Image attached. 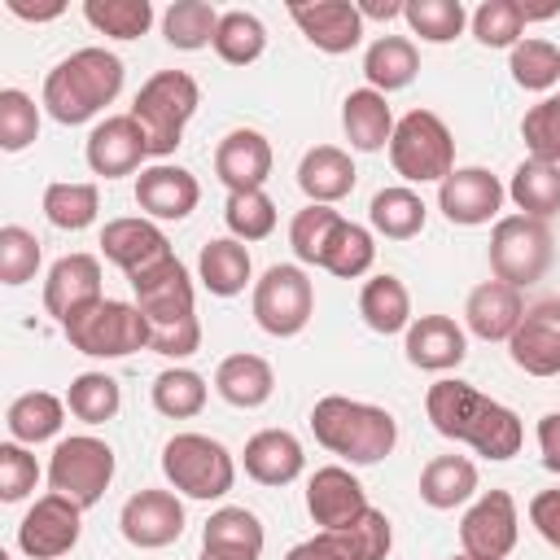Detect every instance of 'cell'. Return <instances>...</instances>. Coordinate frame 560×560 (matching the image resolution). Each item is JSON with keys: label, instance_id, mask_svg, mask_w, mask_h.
Masks as SVG:
<instances>
[{"label": "cell", "instance_id": "1", "mask_svg": "<svg viewBox=\"0 0 560 560\" xmlns=\"http://www.w3.org/2000/svg\"><path fill=\"white\" fill-rule=\"evenodd\" d=\"M424 411L442 438L468 442L486 459H512L525 442L521 416L486 394H477L468 381H438L424 394Z\"/></svg>", "mask_w": 560, "mask_h": 560}, {"label": "cell", "instance_id": "2", "mask_svg": "<svg viewBox=\"0 0 560 560\" xmlns=\"http://www.w3.org/2000/svg\"><path fill=\"white\" fill-rule=\"evenodd\" d=\"M118 92H122V61L105 48H79L48 70L44 109L57 122L74 127V122H88L92 114H101Z\"/></svg>", "mask_w": 560, "mask_h": 560}, {"label": "cell", "instance_id": "3", "mask_svg": "<svg viewBox=\"0 0 560 560\" xmlns=\"http://www.w3.org/2000/svg\"><path fill=\"white\" fill-rule=\"evenodd\" d=\"M311 429L324 451H332L350 464H381L398 442V424L385 407L354 402L341 394H328L311 407Z\"/></svg>", "mask_w": 560, "mask_h": 560}, {"label": "cell", "instance_id": "4", "mask_svg": "<svg viewBox=\"0 0 560 560\" xmlns=\"http://www.w3.org/2000/svg\"><path fill=\"white\" fill-rule=\"evenodd\" d=\"M197 79L188 70H158L153 79L140 83L136 101H131V118L140 122L144 140H149V158H166L175 153L188 118L197 114Z\"/></svg>", "mask_w": 560, "mask_h": 560}, {"label": "cell", "instance_id": "5", "mask_svg": "<svg viewBox=\"0 0 560 560\" xmlns=\"http://www.w3.org/2000/svg\"><path fill=\"white\" fill-rule=\"evenodd\" d=\"M61 332L79 354L92 359H127L136 350H149V319L140 315L136 302H118V298L88 302L61 324Z\"/></svg>", "mask_w": 560, "mask_h": 560}, {"label": "cell", "instance_id": "6", "mask_svg": "<svg viewBox=\"0 0 560 560\" xmlns=\"http://www.w3.org/2000/svg\"><path fill=\"white\" fill-rule=\"evenodd\" d=\"M389 162L407 184H442L455 171V140L451 127L433 109H411L394 122Z\"/></svg>", "mask_w": 560, "mask_h": 560}, {"label": "cell", "instance_id": "7", "mask_svg": "<svg viewBox=\"0 0 560 560\" xmlns=\"http://www.w3.org/2000/svg\"><path fill=\"white\" fill-rule=\"evenodd\" d=\"M162 472L188 499H223L236 481L232 451L206 433H175L162 446Z\"/></svg>", "mask_w": 560, "mask_h": 560}, {"label": "cell", "instance_id": "8", "mask_svg": "<svg viewBox=\"0 0 560 560\" xmlns=\"http://www.w3.org/2000/svg\"><path fill=\"white\" fill-rule=\"evenodd\" d=\"M551 267V228L529 214H508L490 232V271L494 280L525 289Z\"/></svg>", "mask_w": 560, "mask_h": 560}, {"label": "cell", "instance_id": "9", "mask_svg": "<svg viewBox=\"0 0 560 560\" xmlns=\"http://www.w3.org/2000/svg\"><path fill=\"white\" fill-rule=\"evenodd\" d=\"M114 481V451L109 442L92 438V433H74L61 438L52 459H48V486L66 499H74L79 508L101 503V494Z\"/></svg>", "mask_w": 560, "mask_h": 560}, {"label": "cell", "instance_id": "10", "mask_svg": "<svg viewBox=\"0 0 560 560\" xmlns=\"http://www.w3.org/2000/svg\"><path fill=\"white\" fill-rule=\"evenodd\" d=\"M315 311V284L302 267L276 262L254 284V319L271 337H298Z\"/></svg>", "mask_w": 560, "mask_h": 560}, {"label": "cell", "instance_id": "11", "mask_svg": "<svg viewBox=\"0 0 560 560\" xmlns=\"http://www.w3.org/2000/svg\"><path fill=\"white\" fill-rule=\"evenodd\" d=\"M131 280V293H136V306L140 315L149 319V332L158 328H175V324H188L197 319V306H192V280H188V267L171 254L136 276Z\"/></svg>", "mask_w": 560, "mask_h": 560}, {"label": "cell", "instance_id": "12", "mask_svg": "<svg viewBox=\"0 0 560 560\" xmlns=\"http://www.w3.org/2000/svg\"><path fill=\"white\" fill-rule=\"evenodd\" d=\"M79 529H83V508L57 490H48L44 499L31 503V512L22 516L18 525V547L31 556V560H57L66 551H74L79 542Z\"/></svg>", "mask_w": 560, "mask_h": 560}, {"label": "cell", "instance_id": "13", "mask_svg": "<svg viewBox=\"0 0 560 560\" xmlns=\"http://www.w3.org/2000/svg\"><path fill=\"white\" fill-rule=\"evenodd\" d=\"M516 499L508 490H486L459 521V547L477 560H503L516 547Z\"/></svg>", "mask_w": 560, "mask_h": 560}, {"label": "cell", "instance_id": "14", "mask_svg": "<svg viewBox=\"0 0 560 560\" xmlns=\"http://www.w3.org/2000/svg\"><path fill=\"white\" fill-rule=\"evenodd\" d=\"M508 188L499 184V175H490L486 166H455L442 184H438V210L459 223V228H477L490 223L503 206Z\"/></svg>", "mask_w": 560, "mask_h": 560}, {"label": "cell", "instance_id": "15", "mask_svg": "<svg viewBox=\"0 0 560 560\" xmlns=\"http://www.w3.org/2000/svg\"><path fill=\"white\" fill-rule=\"evenodd\" d=\"M118 529L140 551L171 547L184 534V503L171 490H136L118 512Z\"/></svg>", "mask_w": 560, "mask_h": 560}, {"label": "cell", "instance_id": "16", "mask_svg": "<svg viewBox=\"0 0 560 560\" xmlns=\"http://www.w3.org/2000/svg\"><path fill=\"white\" fill-rule=\"evenodd\" d=\"M512 363L529 376H556L560 372V298H542L525 306L516 332L508 337Z\"/></svg>", "mask_w": 560, "mask_h": 560}, {"label": "cell", "instance_id": "17", "mask_svg": "<svg viewBox=\"0 0 560 560\" xmlns=\"http://www.w3.org/2000/svg\"><path fill=\"white\" fill-rule=\"evenodd\" d=\"M368 490L359 486V477L341 464L315 468V477L306 481V512L319 529H346L350 521H359L368 512Z\"/></svg>", "mask_w": 560, "mask_h": 560}, {"label": "cell", "instance_id": "18", "mask_svg": "<svg viewBox=\"0 0 560 560\" xmlns=\"http://www.w3.org/2000/svg\"><path fill=\"white\" fill-rule=\"evenodd\" d=\"M83 153H88V166L101 179H118V175L140 171V162L149 158V140H144L140 122L131 114H109L105 122L92 127Z\"/></svg>", "mask_w": 560, "mask_h": 560}, {"label": "cell", "instance_id": "19", "mask_svg": "<svg viewBox=\"0 0 560 560\" xmlns=\"http://www.w3.org/2000/svg\"><path fill=\"white\" fill-rule=\"evenodd\" d=\"M201 201V184L184 171V166H171V162H158V166H144L136 175V206L149 214V219H188Z\"/></svg>", "mask_w": 560, "mask_h": 560}, {"label": "cell", "instance_id": "20", "mask_svg": "<svg viewBox=\"0 0 560 560\" xmlns=\"http://www.w3.org/2000/svg\"><path fill=\"white\" fill-rule=\"evenodd\" d=\"M105 298L101 293V258L96 254H66L52 262L48 280H44V311L52 319H70L74 311H83L88 302Z\"/></svg>", "mask_w": 560, "mask_h": 560}, {"label": "cell", "instance_id": "21", "mask_svg": "<svg viewBox=\"0 0 560 560\" xmlns=\"http://www.w3.org/2000/svg\"><path fill=\"white\" fill-rule=\"evenodd\" d=\"M289 18L319 52H350L363 39V13L350 0H315V4H289Z\"/></svg>", "mask_w": 560, "mask_h": 560}, {"label": "cell", "instance_id": "22", "mask_svg": "<svg viewBox=\"0 0 560 560\" xmlns=\"http://www.w3.org/2000/svg\"><path fill=\"white\" fill-rule=\"evenodd\" d=\"M214 175L228 184V192H249V188H262L267 175H271V144L262 131H249V127H236L219 140L214 149Z\"/></svg>", "mask_w": 560, "mask_h": 560}, {"label": "cell", "instance_id": "23", "mask_svg": "<svg viewBox=\"0 0 560 560\" xmlns=\"http://www.w3.org/2000/svg\"><path fill=\"white\" fill-rule=\"evenodd\" d=\"M101 249L114 267H122L127 276L171 258V241L153 219H109L101 228Z\"/></svg>", "mask_w": 560, "mask_h": 560}, {"label": "cell", "instance_id": "24", "mask_svg": "<svg viewBox=\"0 0 560 560\" xmlns=\"http://www.w3.org/2000/svg\"><path fill=\"white\" fill-rule=\"evenodd\" d=\"M262 542V521L249 508H219L201 529V556L210 560H258Z\"/></svg>", "mask_w": 560, "mask_h": 560}, {"label": "cell", "instance_id": "25", "mask_svg": "<svg viewBox=\"0 0 560 560\" xmlns=\"http://www.w3.org/2000/svg\"><path fill=\"white\" fill-rule=\"evenodd\" d=\"M521 315H525L521 289H512V284H503V280L477 284V289L468 293V302H464V319H468V328H472L481 341H508V337L516 332Z\"/></svg>", "mask_w": 560, "mask_h": 560}, {"label": "cell", "instance_id": "26", "mask_svg": "<svg viewBox=\"0 0 560 560\" xmlns=\"http://www.w3.org/2000/svg\"><path fill=\"white\" fill-rule=\"evenodd\" d=\"M468 354V341H464V328L451 319V315H420L411 319L407 328V359L424 372H446V368H459Z\"/></svg>", "mask_w": 560, "mask_h": 560}, {"label": "cell", "instance_id": "27", "mask_svg": "<svg viewBox=\"0 0 560 560\" xmlns=\"http://www.w3.org/2000/svg\"><path fill=\"white\" fill-rule=\"evenodd\" d=\"M302 468H306V455L289 429H262L245 442V472L258 486H289L302 477Z\"/></svg>", "mask_w": 560, "mask_h": 560}, {"label": "cell", "instance_id": "28", "mask_svg": "<svg viewBox=\"0 0 560 560\" xmlns=\"http://www.w3.org/2000/svg\"><path fill=\"white\" fill-rule=\"evenodd\" d=\"M354 162L337 144H315L298 162V188L311 197V206H332L354 188Z\"/></svg>", "mask_w": 560, "mask_h": 560}, {"label": "cell", "instance_id": "29", "mask_svg": "<svg viewBox=\"0 0 560 560\" xmlns=\"http://www.w3.org/2000/svg\"><path fill=\"white\" fill-rule=\"evenodd\" d=\"M341 127H346L350 149H359V153L385 149L389 136H394V114H389L385 92H376V88H354V92L341 101Z\"/></svg>", "mask_w": 560, "mask_h": 560}, {"label": "cell", "instance_id": "30", "mask_svg": "<svg viewBox=\"0 0 560 560\" xmlns=\"http://www.w3.org/2000/svg\"><path fill=\"white\" fill-rule=\"evenodd\" d=\"M214 389H219L223 402H232L241 411H254V407H262L271 398L276 372H271V363L262 354H228L219 363V372H214Z\"/></svg>", "mask_w": 560, "mask_h": 560}, {"label": "cell", "instance_id": "31", "mask_svg": "<svg viewBox=\"0 0 560 560\" xmlns=\"http://www.w3.org/2000/svg\"><path fill=\"white\" fill-rule=\"evenodd\" d=\"M249 271H254V262H249L245 241H236V236H219V241L201 245L197 276H201V284H206L214 298H236V293L249 284Z\"/></svg>", "mask_w": 560, "mask_h": 560}, {"label": "cell", "instance_id": "32", "mask_svg": "<svg viewBox=\"0 0 560 560\" xmlns=\"http://www.w3.org/2000/svg\"><path fill=\"white\" fill-rule=\"evenodd\" d=\"M359 315H363V324L372 332H385V337L411 328V293H407V284L398 276H389V271L372 276L359 289Z\"/></svg>", "mask_w": 560, "mask_h": 560}, {"label": "cell", "instance_id": "33", "mask_svg": "<svg viewBox=\"0 0 560 560\" xmlns=\"http://www.w3.org/2000/svg\"><path fill=\"white\" fill-rule=\"evenodd\" d=\"M477 490V464L464 455H433L420 472V499L438 512L468 503Z\"/></svg>", "mask_w": 560, "mask_h": 560}, {"label": "cell", "instance_id": "34", "mask_svg": "<svg viewBox=\"0 0 560 560\" xmlns=\"http://www.w3.org/2000/svg\"><path fill=\"white\" fill-rule=\"evenodd\" d=\"M508 197L516 201L521 214L529 219H551L560 214V166L551 162H538V158H525L516 171H512V184H508Z\"/></svg>", "mask_w": 560, "mask_h": 560}, {"label": "cell", "instance_id": "35", "mask_svg": "<svg viewBox=\"0 0 560 560\" xmlns=\"http://www.w3.org/2000/svg\"><path fill=\"white\" fill-rule=\"evenodd\" d=\"M61 420H66V402H61L57 394H48V389H31V394L13 398V402H9V416H4L9 438L22 442V446L48 442V438L61 429Z\"/></svg>", "mask_w": 560, "mask_h": 560}, {"label": "cell", "instance_id": "36", "mask_svg": "<svg viewBox=\"0 0 560 560\" xmlns=\"http://www.w3.org/2000/svg\"><path fill=\"white\" fill-rule=\"evenodd\" d=\"M420 70V57H416V44L407 35H381L368 52H363V74L376 92H398L416 79Z\"/></svg>", "mask_w": 560, "mask_h": 560}, {"label": "cell", "instance_id": "37", "mask_svg": "<svg viewBox=\"0 0 560 560\" xmlns=\"http://www.w3.org/2000/svg\"><path fill=\"white\" fill-rule=\"evenodd\" d=\"M424 201H420V192H411V188H402V184H394V188H381L376 197H372V206H368V219H372V228L381 232V236H389V241H411L420 228H424Z\"/></svg>", "mask_w": 560, "mask_h": 560}, {"label": "cell", "instance_id": "38", "mask_svg": "<svg viewBox=\"0 0 560 560\" xmlns=\"http://www.w3.org/2000/svg\"><path fill=\"white\" fill-rule=\"evenodd\" d=\"M319 534L332 538V547L341 551V560H385L389 547H394V529H389V516L381 508H368L346 529H319Z\"/></svg>", "mask_w": 560, "mask_h": 560}, {"label": "cell", "instance_id": "39", "mask_svg": "<svg viewBox=\"0 0 560 560\" xmlns=\"http://www.w3.org/2000/svg\"><path fill=\"white\" fill-rule=\"evenodd\" d=\"M96 210H101V188L96 184L57 179V184L44 188V214L61 232H83L88 223H96Z\"/></svg>", "mask_w": 560, "mask_h": 560}, {"label": "cell", "instance_id": "40", "mask_svg": "<svg viewBox=\"0 0 560 560\" xmlns=\"http://www.w3.org/2000/svg\"><path fill=\"white\" fill-rule=\"evenodd\" d=\"M219 18L214 4L206 0H175L162 18V31H166V44L179 48V52H197L206 44H214V31H219Z\"/></svg>", "mask_w": 560, "mask_h": 560}, {"label": "cell", "instance_id": "41", "mask_svg": "<svg viewBox=\"0 0 560 560\" xmlns=\"http://www.w3.org/2000/svg\"><path fill=\"white\" fill-rule=\"evenodd\" d=\"M372 258H376L372 232H368V228H359V223H350V219H341V223L332 228L328 245H324L319 267H324V271H332V276H341V280H354V276H363V271L372 267Z\"/></svg>", "mask_w": 560, "mask_h": 560}, {"label": "cell", "instance_id": "42", "mask_svg": "<svg viewBox=\"0 0 560 560\" xmlns=\"http://www.w3.org/2000/svg\"><path fill=\"white\" fill-rule=\"evenodd\" d=\"M267 48V26L245 13V9H232L219 18V31H214V52L228 61V66H249L258 61Z\"/></svg>", "mask_w": 560, "mask_h": 560}, {"label": "cell", "instance_id": "43", "mask_svg": "<svg viewBox=\"0 0 560 560\" xmlns=\"http://www.w3.org/2000/svg\"><path fill=\"white\" fill-rule=\"evenodd\" d=\"M153 407L171 420H188L206 407V381L192 368H166L153 376Z\"/></svg>", "mask_w": 560, "mask_h": 560}, {"label": "cell", "instance_id": "44", "mask_svg": "<svg viewBox=\"0 0 560 560\" xmlns=\"http://www.w3.org/2000/svg\"><path fill=\"white\" fill-rule=\"evenodd\" d=\"M118 402H122L118 381L105 376V372H83V376H74L70 389H66V407H70L83 424H105V420H114V416H118Z\"/></svg>", "mask_w": 560, "mask_h": 560}, {"label": "cell", "instance_id": "45", "mask_svg": "<svg viewBox=\"0 0 560 560\" xmlns=\"http://www.w3.org/2000/svg\"><path fill=\"white\" fill-rule=\"evenodd\" d=\"M83 18L114 39H140L153 26V4L149 0H88Z\"/></svg>", "mask_w": 560, "mask_h": 560}, {"label": "cell", "instance_id": "46", "mask_svg": "<svg viewBox=\"0 0 560 560\" xmlns=\"http://www.w3.org/2000/svg\"><path fill=\"white\" fill-rule=\"evenodd\" d=\"M402 22L411 26V35H420L429 44H451L464 31L468 13L459 0H407Z\"/></svg>", "mask_w": 560, "mask_h": 560}, {"label": "cell", "instance_id": "47", "mask_svg": "<svg viewBox=\"0 0 560 560\" xmlns=\"http://www.w3.org/2000/svg\"><path fill=\"white\" fill-rule=\"evenodd\" d=\"M223 219L232 228L236 241H262L276 232V201L262 192V188H249V192H228L223 201Z\"/></svg>", "mask_w": 560, "mask_h": 560}, {"label": "cell", "instance_id": "48", "mask_svg": "<svg viewBox=\"0 0 560 560\" xmlns=\"http://www.w3.org/2000/svg\"><path fill=\"white\" fill-rule=\"evenodd\" d=\"M508 70L525 92H547L551 83H560V48L551 39H521Z\"/></svg>", "mask_w": 560, "mask_h": 560}, {"label": "cell", "instance_id": "49", "mask_svg": "<svg viewBox=\"0 0 560 560\" xmlns=\"http://www.w3.org/2000/svg\"><path fill=\"white\" fill-rule=\"evenodd\" d=\"M525 31V9L516 0H486L472 13V35L486 48H516Z\"/></svg>", "mask_w": 560, "mask_h": 560}, {"label": "cell", "instance_id": "50", "mask_svg": "<svg viewBox=\"0 0 560 560\" xmlns=\"http://www.w3.org/2000/svg\"><path fill=\"white\" fill-rule=\"evenodd\" d=\"M337 223H341V214L332 206H306V210H298L293 223H289V245H293L298 262L319 267L324 245H328V236H332Z\"/></svg>", "mask_w": 560, "mask_h": 560}, {"label": "cell", "instance_id": "51", "mask_svg": "<svg viewBox=\"0 0 560 560\" xmlns=\"http://www.w3.org/2000/svg\"><path fill=\"white\" fill-rule=\"evenodd\" d=\"M521 136L529 158L560 166V96H542L538 105H529L521 118Z\"/></svg>", "mask_w": 560, "mask_h": 560}, {"label": "cell", "instance_id": "52", "mask_svg": "<svg viewBox=\"0 0 560 560\" xmlns=\"http://www.w3.org/2000/svg\"><path fill=\"white\" fill-rule=\"evenodd\" d=\"M39 136V109L22 88H4L0 92V149L18 153Z\"/></svg>", "mask_w": 560, "mask_h": 560}, {"label": "cell", "instance_id": "53", "mask_svg": "<svg viewBox=\"0 0 560 560\" xmlns=\"http://www.w3.org/2000/svg\"><path fill=\"white\" fill-rule=\"evenodd\" d=\"M35 267H39V241H35V232H26L18 223L0 228V280L4 284H26L35 276Z\"/></svg>", "mask_w": 560, "mask_h": 560}, {"label": "cell", "instance_id": "54", "mask_svg": "<svg viewBox=\"0 0 560 560\" xmlns=\"http://www.w3.org/2000/svg\"><path fill=\"white\" fill-rule=\"evenodd\" d=\"M35 481H39L35 455L22 442H4L0 446V499L4 503H18V499H26L35 490Z\"/></svg>", "mask_w": 560, "mask_h": 560}, {"label": "cell", "instance_id": "55", "mask_svg": "<svg viewBox=\"0 0 560 560\" xmlns=\"http://www.w3.org/2000/svg\"><path fill=\"white\" fill-rule=\"evenodd\" d=\"M197 346H201V324H197V319L149 332V350H153V354H166V359H188Z\"/></svg>", "mask_w": 560, "mask_h": 560}, {"label": "cell", "instance_id": "56", "mask_svg": "<svg viewBox=\"0 0 560 560\" xmlns=\"http://www.w3.org/2000/svg\"><path fill=\"white\" fill-rule=\"evenodd\" d=\"M529 521H534V529L560 551V490H538V494L529 499Z\"/></svg>", "mask_w": 560, "mask_h": 560}, {"label": "cell", "instance_id": "57", "mask_svg": "<svg viewBox=\"0 0 560 560\" xmlns=\"http://www.w3.org/2000/svg\"><path fill=\"white\" fill-rule=\"evenodd\" d=\"M538 451H542V464L560 472V411H547L538 420Z\"/></svg>", "mask_w": 560, "mask_h": 560}, {"label": "cell", "instance_id": "58", "mask_svg": "<svg viewBox=\"0 0 560 560\" xmlns=\"http://www.w3.org/2000/svg\"><path fill=\"white\" fill-rule=\"evenodd\" d=\"M284 560H341V551L332 547V538H328V534H315V538H306V542L289 547V556H284Z\"/></svg>", "mask_w": 560, "mask_h": 560}, {"label": "cell", "instance_id": "59", "mask_svg": "<svg viewBox=\"0 0 560 560\" xmlns=\"http://www.w3.org/2000/svg\"><path fill=\"white\" fill-rule=\"evenodd\" d=\"M9 4V13H18V18H26V22H52V18H61V0H44V4H35V0H4Z\"/></svg>", "mask_w": 560, "mask_h": 560}, {"label": "cell", "instance_id": "60", "mask_svg": "<svg viewBox=\"0 0 560 560\" xmlns=\"http://www.w3.org/2000/svg\"><path fill=\"white\" fill-rule=\"evenodd\" d=\"M402 9H407L402 0H363V4H359V13H363V18H376V22L402 18Z\"/></svg>", "mask_w": 560, "mask_h": 560}, {"label": "cell", "instance_id": "61", "mask_svg": "<svg viewBox=\"0 0 560 560\" xmlns=\"http://www.w3.org/2000/svg\"><path fill=\"white\" fill-rule=\"evenodd\" d=\"M451 560H477V556H464V551H459V556H451Z\"/></svg>", "mask_w": 560, "mask_h": 560}, {"label": "cell", "instance_id": "62", "mask_svg": "<svg viewBox=\"0 0 560 560\" xmlns=\"http://www.w3.org/2000/svg\"><path fill=\"white\" fill-rule=\"evenodd\" d=\"M201 560H210V556H201Z\"/></svg>", "mask_w": 560, "mask_h": 560}]
</instances>
